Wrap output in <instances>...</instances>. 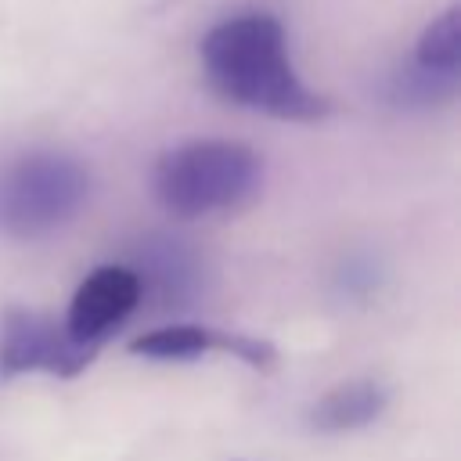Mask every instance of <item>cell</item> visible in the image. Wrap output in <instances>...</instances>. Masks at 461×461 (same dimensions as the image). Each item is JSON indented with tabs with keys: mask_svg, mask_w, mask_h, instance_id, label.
Masks as SVG:
<instances>
[{
	"mask_svg": "<svg viewBox=\"0 0 461 461\" xmlns=\"http://www.w3.org/2000/svg\"><path fill=\"white\" fill-rule=\"evenodd\" d=\"M140 306V281L122 263H104L90 270L65 313V328L72 339L86 346H104V339Z\"/></svg>",
	"mask_w": 461,
	"mask_h": 461,
	"instance_id": "5",
	"label": "cell"
},
{
	"mask_svg": "<svg viewBox=\"0 0 461 461\" xmlns=\"http://www.w3.org/2000/svg\"><path fill=\"white\" fill-rule=\"evenodd\" d=\"M101 349L68 335L65 321L47 313L7 306L0 317V378L18 375H54L76 378L83 375Z\"/></svg>",
	"mask_w": 461,
	"mask_h": 461,
	"instance_id": "4",
	"label": "cell"
},
{
	"mask_svg": "<svg viewBox=\"0 0 461 461\" xmlns=\"http://www.w3.org/2000/svg\"><path fill=\"white\" fill-rule=\"evenodd\" d=\"M130 270L140 281V299L151 295L158 306H191L205 281V267L198 252L187 241L166 234L144 238Z\"/></svg>",
	"mask_w": 461,
	"mask_h": 461,
	"instance_id": "7",
	"label": "cell"
},
{
	"mask_svg": "<svg viewBox=\"0 0 461 461\" xmlns=\"http://www.w3.org/2000/svg\"><path fill=\"white\" fill-rule=\"evenodd\" d=\"M151 187L158 205L184 220L234 212L259 194L263 158L241 140H187L155 162Z\"/></svg>",
	"mask_w": 461,
	"mask_h": 461,
	"instance_id": "2",
	"label": "cell"
},
{
	"mask_svg": "<svg viewBox=\"0 0 461 461\" xmlns=\"http://www.w3.org/2000/svg\"><path fill=\"white\" fill-rule=\"evenodd\" d=\"M457 83L461 76H439V72H429V68H418L414 61L400 65L393 76H389V101L400 104V108H439V104H450L457 97Z\"/></svg>",
	"mask_w": 461,
	"mask_h": 461,
	"instance_id": "10",
	"label": "cell"
},
{
	"mask_svg": "<svg viewBox=\"0 0 461 461\" xmlns=\"http://www.w3.org/2000/svg\"><path fill=\"white\" fill-rule=\"evenodd\" d=\"M389 407V389L375 378H353L335 389H328L313 407H310V425L317 432H353L382 418Z\"/></svg>",
	"mask_w": 461,
	"mask_h": 461,
	"instance_id": "8",
	"label": "cell"
},
{
	"mask_svg": "<svg viewBox=\"0 0 461 461\" xmlns=\"http://www.w3.org/2000/svg\"><path fill=\"white\" fill-rule=\"evenodd\" d=\"M411 61L418 68H429L439 76H461V11H457V4H450L443 14H436L421 29Z\"/></svg>",
	"mask_w": 461,
	"mask_h": 461,
	"instance_id": "9",
	"label": "cell"
},
{
	"mask_svg": "<svg viewBox=\"0 0 461 461\" xmlns=\"http://www.w3.org/2000/svg\"><path fill=\"white\" fill-rule=\"evenodd\" d=\"M90 198V173L65 151H25L0 169V230L18 241L65 227Z\"/></svg>",
	"mask_w": 461,
	"mask_h": 461,
	"instance_id": "3",
	"label": "cell"
},
{
	"mask_svg": "<svg viewBox=\"0 0 461 461\" xmlns=\"http://www.w3.org/2000/svg\"><path fill=\"white\" fill-rule=\"evenodd\" d=\"M202 72L227 104L285 122H317L331 101L306 86L288 54V32L270 11H245L216 22L198 43Z\"/></svg>",
	"mask_w": 461,
	"mask_h": 461,
	"instance_id": "1",
	"label": "cell"
},
{
	"mask_svg": "<svg viewBox=\"0 0 461 461\" xmlns=\"http://www.w3.org/2000/svg\"><path fill=\"white\" fill-rule=\"evenodd\" d=\"M130 353L148 360H191L202 353H230L256 371H270L277 364V349L267 339H252L241 331H220L205 324H166L144 331L130 342Z\"/></svg>",
	"mask_w": 461,
	"mask_h": 461,
	"instance_id": "6",
	"label": "cell"
}]
</instances>
